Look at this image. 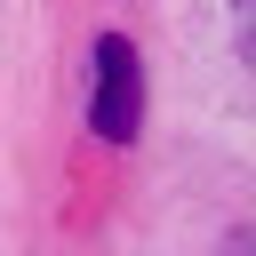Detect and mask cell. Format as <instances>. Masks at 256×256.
I'll use <instances>...</instances> for the list:
<instances>
[{
	"instance_id": "1",
	"label": "cell",
	"mask_w": 256,
	"mask_h": 256,
	"mask_svg": "<svg viewBox=\"0 0 256 256\" xmlns=\"http://www.w3.org/2000/svg\"><path fill=\"white\" fill-rule=\"evenodd\" d=\"M136 120H144V64H136V48H128L120 32H104V40H96V96H88V128H96L104 144H128Z\"/></svg>"
},
{
	"instance_id": "2",
	"label": "cell",
	"mask_w": 256,
	"mask_h": 256,
	"mask_svg": "<svg viewBox=\"0 0 256 256\" xmlns=\"http://www.w3.org/2000/svg\"><path fill=\"white\" fill-rule=\"evenodd\" d=\"M232 40H240V64L256 72V0H232Z\"/></svg>"
},
{
	"instance_id": "3",
	"label": "cell",
	"mask_w": 256,
	"mask_h": 256,
	"mask_svg": "<svg viewBox=\"0 0 256 256\" xmlns=\"http://www.w3.org/2000/svg\"><path fill=\"white\" fill-rule=\"evenodd\" d=\"M216 256H256V224H240V232H232V240H224Z\"/></svg>"
}]
</instances>
